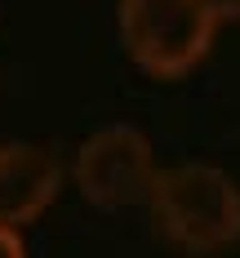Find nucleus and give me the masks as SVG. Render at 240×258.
I'll list each match as a JSON object with an SVG mask.
<instances>
[{
  "label": "nucleus",
  "mask_w": 240,
  "mask_h": 258,
  "mask_svg": "<svg viewBox=\"0 0 240 258\" xmlns=\"http://www.w3.org/2000/svg\"><path fill=\"white\" fill-rule=\"evenodd\" d=\"M151 223L178 254L213 258L240 245V182L209 160H183L151 182Z\"/></svg>",
  "instance_id": "obj_1"
},
{
  "label": "nucleus",
  "mask_w": 240,
  "mask_h": 258,
  "mask_svg": "<svg viewBox=\"0 0 240 258\" xmlns=\"http://www.w3.org/2000/svg\"><path fill=\"white\" fill-rule=\"evenodd\" d=\"M0 258H27V240L14 227H0Z\"/></svg>",
  "instance_id": "obj_5"
},
{
  "label": "nucleus",
  "mask_w": 240,
  "mask_h": 258,
  "mask_svg": "<svg viewBox=\"0 0 240 258\" xmlns=\"http://www.w3.org/2000/svg\"><path fill=\"white\" fill-rule=\"evenodd\" d=\"M62 160L40 143H0V227L23 232L58 201Z\"/></svg>",
  "instance_id": "obj_4"
},
{
  "label": "nucleus",
  "mask_w": 240,
  "mask_h": 258,
  "mask_svg": "<svg viewBox=\"0 0 240 258\" xmlns=\"http://www.w3.org/2000/svg\"><path fill=\"white\" fill-rule=\"evenodd\" d=\"M120 45L151 80L191 76L218 40V14L205 0H120Z\"/></svg>",
  "instance_id": "obj_2"
},
{
  "label": "nucleus",
  "mask_w": 240,
  "mask_h": 258,
  "mask_svg": "<svg viewBox=\"0 0 240 258\" xmlns=\"http://www.w3.org/2000/svg\"><path fill=\"white\" fill-rule=\"evenodd\" d=\"M213 14H218V23H240V0H205Z\"/></svg>",
  "instance_id": "obj_6"
},
{
  "label": "nucleus",
  "mask_w": 240,
  "mask_h": 258,
  "mask_svg": "<svg viewBox=\"0 0 240 258\" xmlns=\"http://www.w3.org/2000/svg\"><path fill=\"white\" fill-rule=\"evenodd\" d=\"M156 174L160 165H156L151 138L138 125H125V120L94 129L76 147V160H71V178L94 209L147 205Z\"/></svg>",
  "instance_id": "obj_3"
}]
</instances>
